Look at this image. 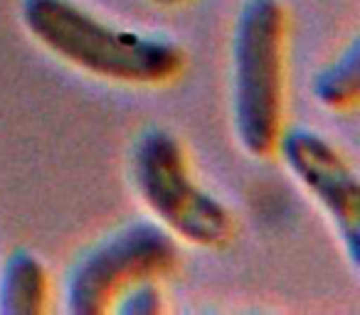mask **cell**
Returning a JSON list of instances; mask_svg holds the SVG:
<instances>
[{
    "label": "cell",
    "instance_id": "cell-1",
    "mask_svg": "<svg viewBox=\"0 0 360 315\" xmlns=\"http://www.w3.org/2000/svg\"><path fill=\"white\" fill-rule=\"evenodd\" d=\"M20 18L45 50L96 79L158 86L186 67V50L170 37L109 25L75 0H22Z\"/></svg>",
    "mask_w": 360,
    "mask_h": 315
},
{
    "label": "cell",
    "instance_id": "cell-3",
    "mask_svg": "<svg viewBox=\"0 0 360 315\" xmlns=\"http://www.w3.org/2000/svg\"><path fill=\"white\" fill-rule=\"evenodd\" d=\"M131 180L160 227L193 246L217 249L232 236L235 220L222 200L191 175L178 135L150 126L131 150Z\"/></svg>",
    "mask_w": 360,
    "mask_h": 315
},
{
    "label": "cell",
    "instance_id": "cell-8",
    "mask_svg": "<svg viewBox=\"0 0 360 315\" xmlns=\"http://www.w3.org/2000/svg\"><path fill=\"white\" fill-rule=\"evenodd\" d=\"M163 293L155 286V281H139L129 286L111 305V310L121 315H158L163 313Z\"/></svg>",
    "mask_w": 360,
    "mask_h": 315
},
{
    "label": "cell",
    "instance_id": "cell-2",
    "mask_svg": "<svg viewBox=\"0 0 360 315\" xmlns=\"http://www.w3.org/2000/svg\"><path fill=\"white\" fill-rule=\"evenodd\" d=\"M284 57V3L245 0L232 32V123L252 158L274 153L281 135Z\"/></svg>",
    "mask_w": 360,
    "mask_h": 315
},
{
    "label": "cell",
    "instance_id": "cell-5",
    "mask_svg": "<svg viewBox=\"0 0 360 315\" xmlns=\"http://www.w3.org/2000/svg\"><path fill=\"white\" fill-rule=\"evenodd\" d=\"M281 161L333 222L348 261L358 269L360 254V182L350 163L326 135L314 128L281 130L276 140Z\"/></svg>",
    "mask_w": 360,
    "mask_h": 315
},
{
    "label": "cell",
    "instance_id": "cell-7",
    "mask_svg": "<svg viewBox=\"0 0 360 315\" xmlns=\"http://www.w3.org/2000/svg\"><path fill=\"white\" fill-rule=\"evenodd\" d=\"M316 101L330 111H348L360 96V50L358 40H350L338 57L321 67L311 81Z\"/></svg>",
    "mask_w": 360,
    "mask_h": 315
},
{
    "label": "cell",
    "instance_id": "cell-9",
    "mask_svg": "<svg viewBox=\"0 0 360 315\" xmlns=\"http://www.w3.org/2000/svg\"><path fill=\"white\" fill-rule=\"evenodd\" d=\"M150 6H160V8H173V6H183L188 0H148Z\"/></svg>",
    "mask_w": 360,
    "mask_h": 315
},
{
    "label": "cell",
    "instance_id": "cell-4",
    "mask_svg": "<svg viewBox=\"0 0 360 315\" xmlns=\"http://www.w3.org/2000/svg\"><path fill=\"white\" fill-rule=\"evenodd\" d=\"M178 241L158 222H131L77 259L67 276L72 315H101L139 281H158L178 266Z\"/></svg>",
    "mask_w": 360,
    "mask_h": 315
},
{
    "label": "cell",
    "instance_id": "cell-6",
    "mask_svg": "<svg viewBox=\"0 0 360 315\" xmlns=\"http://www.w3.org/2000/svg\"><path fill=\"white\" fill-rule=\"evenodd\" d=\"M47 298V266L30 249H15L0 269V315H40Z\"/></svg>",
    "mask_w": 360,
    "mask_h": 315
}]
</instances>
